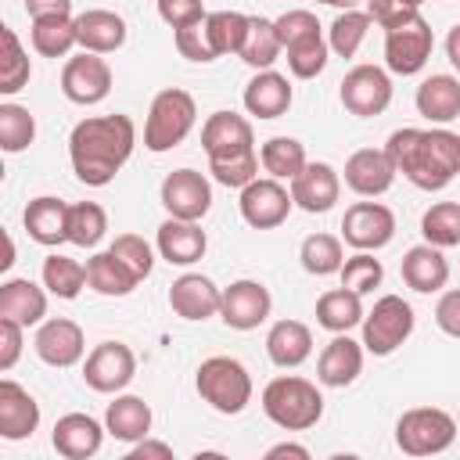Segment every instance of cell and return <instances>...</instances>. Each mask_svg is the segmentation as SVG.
Listing matches in <instances>:
<instances>
[{"label":"cell","mask_w":460,"mask_h":460,"mask_svg":"<svg viewBox=\"0 0 460 460\" xmlns=\"http://www.w3.org/2000/svg\"><path fill=\"white\" fill-rule=\"evenodd\" d=\"M137 147V126L129 115H93L68 133L72 172L86 187H108Z\"/></svg>","instance_id":"cell-1"},{"label":"cell","mask_w":460,"mask_h":460,"mask_svg":"<svg viewBox=\"0 0 460 460\" xmlns=\"http://www.w3.org/2000/svg\"><path fill=\"white\" fill-rule=\"evenodd\" d=\"M385 151L392 155L395 172H402L420 190H442L460 176V133L446 126H402L388 137Z\"/></svg>","instance_id":"cell-2"},{"label":"cell","mask_w":460,"mask_h":460,"mask_svg":"<svg viewBox=\"0 0 460 460\" xmlns=\"http://www.w3.org/2000/svg\"><path fill=\"white\" fill-rule=\"evenodd\" d=\"M262 413L284 431H309L323 417V395L313 381L280 374L262 388Z\"/></svg>","instance_id":"cell-3"},{"label":"cell","mask_w":460,"mask_h":460,"mask_svg":"<svg viewBox=\"0 0 460 460\" xmlns=\"http://www.w3.org/2000/svg\"><path fill=\"white\" fill-rule=\"evenodd\" d=\"M194 122H198L194 97L187 90H180V86H165V90H158L151 97L147 122H144V147L151 155H165V151H172L176 144L187 140Z\"/></svg>","instance_id":"cell-4"},{"label":"cell","mask_w":460,"mask_h":460,"mask_svg":"<svg viewBox=\"0 0 460 460\" xmlns=\"http://www.w3.org/2000/svg\"><path fill=\"white\" fill-rule=\"evenodd\" d=\"M194 388L223 417L241 413L252 402V392H255L248 367L241 359H234V356H208V359H201L198 377H194Z\"/></svg>","instance_id":"cell-5"},{"label":"cell","mask_w":460,"mask_h":460,"mask_svg":"<svg viewBox=\"0 0 460 460\" xmlns=\"http://www.w3.org/2000/svg\"><path fill=\"white\" fill-rule=\"evenodd\" d=\"M456 417L438 406H413L395 420V446L406 456H438L456 442Z\"/></svg>","instance_id":"cell-6"},{"label":"cell","mask_w":460,"mask_h":460,"mask_svg":"<svg viewBox=\"0 0 460 460\" xmlns=\"http://www.w3.org/2000/svg\"><path fill=\"white\" fill-rule=\"evenodd\" d=\"M413 305L402 295H381L363 316V349L374 356H392L413 334Z\"/></svg>","instance_id":"cell-7"},{"label":"cell","mask_w":460,"mask_h":460,"mask_svg":"<svg viewBox=\"0 0 460 460\" xmlns=\"http://www.w3.org/2000/svg\"><path fill=\"white\" fill-rule=\"evenodd\" d=\"M431 50H435V32L420 14H413L395 29H385V65L395 75H417L428 65Z\"/></svg>","instance_id":"cell-8"},{"label":"cell","mask_w":460,"mask_h":460,"mask_svg":"<svg viewBox=\"0 0 460 460\" xmlns=\"http://www.w3.org/2000/svg\"><path fill=\"white\" fill-rule=\"evenodd\" d=\"M341 104L356 119H374L392 104V75L381 65H352L338 90Z\"/></svg>","instance_id":"cell-9"},{"label":"cell","mask_w":460,"mask_h":460,"mask_svg":"<svg viewBox=\"0 0 460 460\" xmlns=\"http://www.w3.org/2000/svg\"><path fill=\"white\" fill-rule=\"evenodd\" d=\"M237 208H241V219L248 226L273 230V226H280L288 219V212L295 208V198H291V187H284V180L255 176L248 187H241Z\"/></svg>","instance_id":"cell-10"},{"label":"cell","mask_w":460,"mask_h":460,"mask_svg":"<svg viewBox=\"0 0 460 460\" xmlns=\"http://www.w3.org/2000/svg\"><path fill=\"white\" fill-rule=\"evenodd\" d=\"M137 377V356L122 341H101L83 359V381L101 395H119Z\"/></svg>","instance_id":"cell-11"},{"label":"cell","mask_w":460,"mask_h":460,"mask_svg":"<svg viewBox=\"0 0 460 460\" xmlns=\"http://www.w3.org/2000/svg\"><path fill=\"white\" fill-rule=\"evenodd\" d=\"M158 198H162V208L172 219H194V223H201L208 216V208H212V183L198 169H172L162 180Z\"/></svg>","instance_id":"cell-12"},{"label":"cell","mask_w":460,"mask_h":460,"mask_svg":"<svg viewBox=\"0 0 460 460\" xmlns=\"http://www.w3.org/2000/svg\"><path fill=\"white\" fill-rule=\"evenodd\" d=\"M395 237V212L381 201H356L341 216V241L356 252H377Z\"/></svg>","instance_id":"cell-13"},{"label":"cell","mask_w":460,"mask_h":460,"mask_svg":"<svg viewBox=\"0 0 460 460\" xmlns=\"http://www.w3.org/2000/svg\"><path fill=\"white\" fill-rule=\"evenodd\" d=\"M61 93L72 104H83V108L101 104L111 93V65L93 50H79L61 68Z\"/></svg>","instance_id":"cell-14"},{"label":"cell","mask_w":460,"mask_h":460,"mask_svg":"<svg viewBox=\"0 0 460 460\" xmlns=\"http://www.w3.org/2000/svg\"><path fill=\"white\" fill-rule=\"evenodd\" d=\"M201 147H205L208 162H226V158L248 155V151H255L252 122L237 111H212L201 126Z\"/></svg>","instance_id":"cell-15"},{"label":"cell","mask_w":460,"mask_h":460,"mask_svg":"<svg viewBox=\"0 0 460 460\" xmlns=\"http://www.w3.org/2000/svg\"><path fill=\"white\" fill-rule=\"evenodd\" d=\"M270 309H273V298H270L266 284H259V280H234L223 288L219 316L234 331H255L259 323H266Z\"/></svg>","instance_id":"cell-16"},{"label":"cell","mask_w":460,"mask_h":460,"mask_svg":"<svg viewBox=\"0 0 460 460\" xmlns=\"http://www.w3.org/2000/svg\"><path fill=\"white\" fill-rule=\"evenodd\" d=\"M32 349L36 356L47 363V367H75L83 356H86V334L75 320L68 316H54V320H43L36 338H32Z\"/></svg>","instance_id":"cell-17"},{"label":"cell","mask_w":460,"mask_h":460,"mask_svg":"<svg viewBox=\"0 0 460 460\" xmlns=\"http://www.w3.org/2000/svg\"><path fill=\"white\" fill-rule=\"evenodd\" d=\"M395 162L385 147H359L345 162V187L359 198H377L395 183Z\"/></svg>","instance_id":"cell-18"},{"label":"cell","mask_w":460,"mask_h":460,"mask_svg":"<svg viewBox=\"0 0 460 460\" xmlns=\"http://www.w3.org/2000/svg\"><path fill=\"white\" fill-rule=\"evenodd\" d=\"M104 431L108 428L90 413H65V417H58V424L50 431V446L65 460H90L101 453Z\"/></svg>","instance_id":"cell-19"},{"label":"cell","mask_w":460,"mask_h":460,"mask_svg":"<svg viewBox=\"0 0 460 460\" xmlns=\"http://www.w3.org/2000/svg\"><path fill=\"white\" fill-rule=\"evenodd\" d=\"M338 194H341V176L327 162H305V169L291 180V198L309 216L331 212L334 201H338Z\"/></svg>","instance_id":"cell-20"},{"label":"cell","mask_w":460,"mask_h":460,"mask_svg":"<svg viewBox=\"0 0 460 460\" xmlns=\"http://www.w3.org/2000/svg\"><path fill=\"white\" fill-rule=\"evenodd\" d=\"M219 302H223V288H216L205 273H183L172 280L169 288V305L176 316L201 323L208 316H219Z\"/></svg>","instance_id":"cell-21"},{"label":"cell","mask_w":460,"mask_h":460,"mask_svg":"<svg viewBox=\"0 0 460 460\" xmlns=\"http://www.w3.org/2000/svg\"><path fill=\"white\" fill-rule=\"evenodd\" d=\"M155 248L169 266H194L208 252V237L194 219H165L155 234Z\"/></svg>","instance_id":"cell-22"},{"label":"cell","mask_w":460,"mask_h":460,"mask_svg":"<svg viewBox=\"0 0 460 460\" xmlns=\"http://www.w3.org/2000/svg\"><path fill=\"white\" fill-rule=\"evenodd\" d=\"M363 352H367L363 341L349 338V331H345V334H334V338L323 345L320 359H316V381L327 385V388H345V385H352V381L363 374Z\"/></svg>","instance_id":"cell-23"},{"label":"cell","mask_w":460,"mask_h":460,"mask_svg":"<svg viewBox=\"0 0 460 460\" xmlns=\"http://www.w3.org/2000/svg\"><path fill=\"white\" fill-rule=\"evenodd\" d=\"M40 428V402L18 381H0V435L7 442H22Z\"/></svg>","instance_id":"cell-24"},{"label":"cell","mask_w":460,"mask_h":460,"mask_svg":"<svg viewBox=\"0 0 460 460\" xmlns=\"http://www.w3.org/2000/svg\"><path fill=\"white\" fill-rule=\"evenodd\" d=\"M399 273H402V284L413 288L417 295H435V291H442L446 280H449V262H446L442 248H435V244L424 241V244H413V248L402 255Z\"/></svg>","instance_id":"cell-25"},{"label":"cell","mask_w":460,"mask_h":460,"mask_svg":"<svg viewBox=\"0 0 460 460\" xmlns=\"http://www.w3.org/2000/svg\"><path fill=\"white\" fill-rule=\"evenodd\" d=\"M291 101H295V93H291L288 75H280L273 68L255 72L244 86V108L255 119H280L291 108Z\"/></svg>","instance_id":"cell-26"},{"label":"cell","mask_w":460,"mask_h":460,"mask_svg":"<svg viewBox=\"0 0 460 460\" xmlns=\"http://www.w3.org/2000/svg\"><path fill=\"white\" fill-rule=\"evenodd\" d=\"M25 234L43 244V248H54L61 241H68V201L61 198H50V194H40L25 205Z\"/></svg>","instance_id":"cell-27"},{"label":"cell","mask_w":460,"mask_h":460,"mask_svg":"<svg viewBox=\"0 0 460 460\" xmlns=\"http://www.w3.org/2000/svg\"><path fill=\"white\" fill-rule=\"evenodd\" d=\"M417 111L431 122V126H446L453 119H460V79L456 75H428L420 86H417V97H413Z\"/></svg>","instance_id":"cell-28"},{"label":"cell","mask_w":460,"mask_h":460,"mask_svg":"<svg viewBox=\"0 0 460 460\" xmlns=\"http://www.w3.org/2000/svg\"><path fill=\"white\" fill-rule=\"evenodd\" d=\"M75 40L83 50L111 54L126 43V22H122V14L104 11V7L83 11V14H75Z\"/></svg>","instance_id":"cell-29"},{"label":"cell","mask_w":460,"mask_h":460,"mask_svg":"<svg viewBox=\"0 0 460 460\" xmlns=\"http://www.w3.org/2000/svg\"><path fill=\"white\" fill-rule=\"evenodd\" d=\"M0 316L18 320L22 327L43 323L47 316V291L29 277H11L0 284Z\"/></svg>","instance_id":"cell-30"},{"label":"cell","mask_w":460,"mask_h":460,"mask_svg":"<svg viewBox=\"0 0 460 460\" xmlns=\"http://www.w3.org/2000/svg\"><path fill=\"white\" fill-rule=\"evenodd\" d=\"M266 356L277 367H302L313 356V331L302 320H277L266 334Z\"/></svg>","instance_id":"cell-31"},{"label":"cell","mask_w":460,"mask_h":460,"mask_svg":"<svg viewBox=\"0 0 460 460\" xmlns=\"http://www.w3.org/2000/svg\"><path fill=\"white\" fill-rule=\"evenodd\" d=\"M151 406L140 399V395H115L104 410V428L111 438L119 442H140L151 435Z\"/></svg>","instance_id":"cell-32"},{"label":"cell","mask_w":460,"mask_h":460,"mask_svg":"<svg viewBox=\"0 0 460 460\" xmlns=\"http://www.w3.org/2000/svg\"><path fill=\"white\" fill-rule=\"evenodd\" d=\"M140 284V277L108 248V252H97L86 259V288H93L97 295H108V298H122L129 295L133 288Z\"/></svg>","instance_id":"cell-33"},{"label":"cell","mask_w":460,"mask_h":460,"mask_svg":"<svg viewBox=\"0 0 460 460\" xmlns=\"http://www.w3.org/2000/svg\"><path fill=\"white\" fill-rule=\"evenodd\" d=\"M363 316H367L363 295L349 291L345 284L334 288V291H323V295L316 298V323H320L323 331H331V334L352 331L356 323H363Z\"/></svg>","instance_id":"cell-34"},{"label":"cell","mask_w":460,"mask_h":460,"mask_svg":"<svg viewBox=\"0 0 460 460\" xmlns=\"http://www.w3.org/2000/svg\"><path fill=\"white\" fill-rule=\"evenodd\" d=\"M29 40H32V50L43 58H68V50L79 47L75 18L72 14H40V18H32Z\"/></svg>","instance_id":"cell-35"},{"label":"cell","mask_w":460,"mask_h":460,"mask_svg":"<svg viewBox=\"0 0 460 460\" xmlns=\"http://www.w3.org/2000/svg\"><path fill=\"white\" fill-rule=\"evenodd\" d=\"M284 54V43L277 36V25L273 18H262V14H252V25H248V36H244V47H241V61L252 65L255 72L262 68H273V61Z\"/></svg>","instance_id":"cell-36"},{"label":"cell","mask_w":460,"mask_h":460,"mask_svg":"<svg viewBox=\"0 0 460 460\" xmlns=\"http://www.w3.org/2000/svg\"><path fill=\"white\" fill-rule=\"evenodd\" d=\"M259 162L262 169L273 176V180H295L302 169H305V144L295 140V137H270L262 147H259Z\"/></svg>","instance_id":"cell-37"},{"label":"cell","mask_w":460,"mask_h":460,"mask_svg":"<svg viewBox=\"0 0 460 460\" xmlns=\"http://www.w3.org/2000/svg\"><path fill=\"white\" fill-rule=\"evenodd\" d=\"M248 25H252V14H241V11H208L205 14V29H208V40H212L216 58L241 54L244 36H248Z\"/></svg>","instance_id":"cell-38"},{"label":"cell","mask_w":460,"mask_h":460,"mask_svg":"<svg viewBox=\"0 0 460 460\" xmlns=\"http://www.w3.org/2000/svg\"><path fill=\"white\" fill-rule=\"evenodd\" d=\"M0 40H4V58H0V93L11 97L18 90L29 86V75H32V65H29V54L18 40V32L11 25H0Z\"/></svg>","instance_id":"cell-39"},{"label":"cell","mask_w":460,"mask_h":460,"mask_svg":"<svg viewBox=\"0 0 460 460\" xmlns=\"http://www.w3.org/2000/svg\"><path fill=\"white\" fill-rule=\"evenodd\" d=\"M298 259H302V270L313 273V277H331L341 270L345 262V252H341V237L334 234H309L298 248Z\"/></svg>","instance_id":"cell-40"},{"label":"cell","mask_w":460,"mask_h":460,"mask_svg":"<svg viewBox=\"0 0 460 460\" xmlns=\"http://www.w3.org/2000/svg\"><path fill=\"white\" fill-rule=\"evenodd\" d=\"M420 234L435 248H456L460 244V201H435L420 216Z\"/></svg>","instance_id":"cell-41"},{"label":"cell","mask_w":460,"mask_h":460,"mask_svg":"<svg viewBox=\"0 0 460 460\" xmlns=\"http://www.w3.org/2000/svg\"><path fill=\"white\" fill-rule=\"evenodd\" d=\"M370 25H374V18H370L367 11H356V7H352V11H338V18H334L331 29H327L331 50H334L338 58H356V50L363 47Z\"/></svg>","instance_id":"cell-42"},{"label":"cell","mask_w":460,"mask_h":460,"mask_svg":"<svg viewBox=\"0 0 460 460\" xmlns=\"http://www.w3.org/2000/svg\"><path fill=\"white\" fill-rule=\"evenodd\" d=\"M43 288L58 298H79V291L86 288V266L68 259V255H47L43 259Z\"/></svg>","instance_id":"cell-43"},{"label":"cell","mask_w":460,"mask_h":460,"mask_svg":"<svg viewBox=\"0 0 460 460\" xmlns=\"http://www.w3.org/2000/svg\"><path fill=\"white\" fill-rule=\"evenodd\" d=\"M32 140H36V119H32V111L22 108V104H14V101H4L0 104V147L7 155H18Z\"/></svg>","instance_id":"cell-44"},{"label":"cell","mask_w":460,"mask_h":460,"mask_svg":"<svg viewBox=\"0 0 460 460\" xmlns=\"http://www.w3.org/2000/svg\"><path fill=\"white\" fill-rule=\"evenodd\" d=\"M284 54H288V68L295 79H316L327 68L331 43L323 40V32H316V36H305V40L284 47Z\"/></svg>","instance_id":"cell-45"},{"label":"cell","mask_w":460,"mask_h":460,"mask_svg":"<svg viewBox=\"0 0 460 460\" xmlns=\"http://www.w3.org/2000/svg\"><path fill=\"white\" fill-rule=\"evenodd\" d=\"M108 230V212L97 201H75L68 205V241L79 248H93Z\"/></svg>","instance_id":"cell-46"},{"label":"cell","mask_w":460,"mask_h":460,"mask_svg":"<svg viewBox=\"0 0 460 460\" xmlns=\"http://www.w3.org/2000/svg\"><path fill=\"white\" fill-rule=\"evenodd\" d=\"M338 277H341V284H345L349 291L370 295L374 288H381L385 266H381V259H374V252H356V255H349V259L341 262Z\"/></svg>","instance_id":"cell-47"},{"label":"cell","mask_w":460,"mask_h":460,"mask_svg":"<svg viewBox=\"0 0 460 460\" xmlns=\"http://www.w3.org/2000/svg\"><path fill=\"white\" fill-rule=\"evenodd\" d=\"M259 155L255 151H248V155H237V158H226V162H208V172H212V180L216 183H223V187H248L255 176H259Z\"/></svg>","instance_id":"cell-48"},{"label":"cell","mask_w":460,"mask_h":460,"mask_svg":"<svg viewBox=\"0 0 460 460\" xmlns=\"http://www.w3.org/2000/svg\"><path fill=\"white\" fill-rule=\"evenodd\" d=\"M111 252H115L140 280L151 277V270H155V252H151V244H147L140 234H119V237L111 241Z\"/></svg>","instance_id":"cell-49"},{"label":"cell","mask_w":460,"mask_h":460,"mask_svg":"<svg viewBox=\"0 0 460 460\" xmlns=\"http://www.w3.org/2000/svg\"><path fill=\"white\" fill-rule=\"evenodd\" d=\"M172 43H176L180 58H187V61H198V65L216 61V50H212V40H208L205 22L187 25V29H176V32H172Z\"/></svg>","instance_id":"cell-50"},{"label":"cell","mask_w":460,"mask_h":460,"mask_svg":"<svg viewBox=\"0 0 460 460\" xmlns=\"http://www.w3.org/2000/svg\"><path fill=\"white\" fill-rule=\"evenodd\" d=\"M273 25H277V36H280L284 47H291V43H298V40L320 32L316 14H313V11H302V7H298V11H284L280 18H273Z\"/></svg>","instance_id":"cell-51"},{"label":"cell","mask_w":460,"mask_h":460,"mask_svg":"<svg viewBox=\"0 0 460 460\" xmlns=\"http://www.w3.org/2000/svg\"><path fill=\"white\" fill-rule=\"evenodd\" d=\"M367 14L374 18V25L395 29V25L410 22L413 14H420V4L417 0H367Z\"/></svg>","instance_id":"cell-52"},{"label":"cell","mask_w":460,"mask_h":460,"mask_svg":"<svg viewBox=\"0 0 460 460\" xmlns=\"http://www.w3.org/2000/svg\"><path fill=\"white\" fill-rule=\"evenodd\" d=\"M205 14H208V11H205L201 0H158V18H162L172 32L205 22Z\"/></svg>","instance_id":"cell-53"},{"label":"cell","mask_w":460,"mask_h":460,"mask_svg":"<svg viewBox=\"0 0 460 460\" xmlns=\"http://www.w3.org/2000/svg\"><path fill=\"white\" fill-rule=\"evenodd\" d=\"M22 334H25V327L18 323V320H7V316H0V370H11L14 363H18V356H22Z\"/></svg>","instance_id":"cell-54"},{"label":"cell","mask_w":460,"mask_h":460,"mask_svg":"<svg viewBox=\"0 0 460 460\" xmlns=\"http://www.w3.org/2000/svg\"><path fill=\"white\" fill-rule=\"evenodd\" d=\"M435 323L442 334L460 338V288L442 291V298L435 302Z\"/></svg>","instance_id":"cell-55"},{"label":"cell","mask_w":460,"mask_h":460,"mask_svg":"<svg viewBox=\"0 0 460 460\" xmlns=\"http://www.w3.org/2000/svg\"><path fill=\"white\" fill-rule=\"evenodd\" d=\"M126 456H129V460H172V446H169V442H158V438L147 435V438L133 442Z\"/></svg>","instance_id":"cell-56"},{"label":"cell","mask_w":460,"mask_h":460,"mask_svg":"<svg viewBox=\"0 0 460 460\" xmlns=\"http://www.w3.org/2000/svg\"><path fill=\"white\" fill-rule=\"evenodd\" d=\"M25 11L32 18H40V14H68L72 0H25Z\"/></svg>","instance_id":"cell-57"},{"label":"cell","mask_w":460,"mask_h":460,"mask_svg":"<svg viewBox=\"0 0 460 460\" xmlns=\"http://www.w3.org/2000/svg\"><path fill=\"white\" fill-rule=\"evenodd\" d=\"M280 456H295V460H309V449L298 442H277L266 449V460H280Z\"/></svg>","instance_id":"cell-58"},{"label":"cell","mask_w":460,"mask_h":460,"mask_svg":"<svg viewBox=\"0 0 460 460\" xmlns=\"http://www.w3.org/2000/svg\"><path fill=\"white\" fill-rule=\"evenodd\" d=\"M446 58H449V65L460 72V25H453L449 36H446Z\"/></svg>","instance_id":"cell-59"},{"label":"cell","mask_w":460,"mask_h":460,"mask_svg":"<svg viewBox=\"0 0 460 460\" xmlns=\"http://www.w3.org/2000/svg\"><path fill=\"white\" fill-rule=\"evenodd\" d=\"M316 4H327V7H338V11H352L359 0H316Z\"/></svg>","instance_id":"cell-60"},{"label":"cell","mask_w":460,"mask_h":460,"mask_svg":"<svg viewBox=\"0 0 460 460\" xmlns=\"http://www.w3.org/2000/svg\"><path fill=\"white\" fill-rule=\"evenodd\" d=\"M417 4H424V0H417Z\"/></svg>","instance_id":"cell-61"},{"label":"cell","mask_w":460,"mask_h":460,"mask_svg":"<svg viewBox=\"0 0 460 460\" xmlns=\"http://www.w3.org/2000/svg\"><path fill=\"white\" fill-rule=\"evenodd\" d=\"M456 424H460V420H456Z\"/></svg>","instance_id":"cell-62"}]
</instances>
